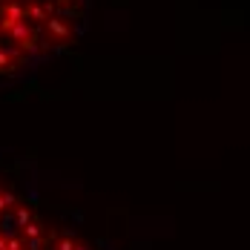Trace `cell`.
I'll return each instance as SVG.
<instances>
[{
	"label": "cell",
	"instance_id": "6da1fadb",
	"mask_svg": "<svg viewBox=\"0 0 250 250\" xmlns=\"http://www.w3.org/2000/svg\"><path fill=\"white\" fill-rule=\"evenodd\" d=\"M78 0H0V66L18 69L66 41Z\"/></svg>",
	"mask_w": 250,
	"mask_h": 250
},
{
	"label": "cell",
	"instance_id": "7a4b0ae2",
	"mask_svg": "<svg viewBox=\"0 0 250 250\" xmlns=\"http://www.w3.org/2000/svg\"><path fill=\"white\" fill-rule=\"evenodd\" d=\"M0 250H81L72 239L43 222L18 193L0 184Z\"/></svg>",
	"mask_w": 250,
	"mask_h": 250
}]
</instances>
